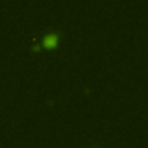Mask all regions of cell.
<instances>
[{
    "label": "cell",
    "instance_id": "1",
    "mask_svg": "<svg viewBox=\"0 0 148 148\" xmlns=\"http://www.w3.org/2000/svg\"><path fill=\"white\" fill-rule=\"evenodd\" d=\"M56 44H58V35L56 33H49V35L44 37V45L45 47H54Z\"/></svg>",
    "mask_w": 148,
    "mask_h": 148
}]
</instances>
